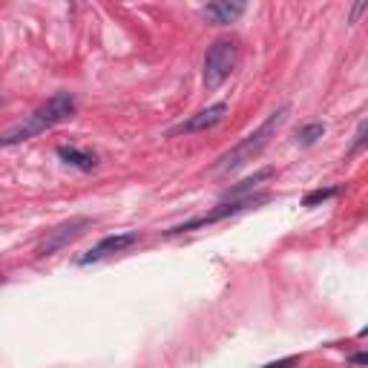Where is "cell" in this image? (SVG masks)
<instances>
[{"mask_svg":"<svg viewBox=\"0 0 368 368\" xmlns=\"http://www.w3.org/2000/svg\"><path fill=\"white\" fill-rule=\"evenodd\" d=\"M362 12H368V0H362V4H357V6H351V12H348V23H357Z\"/></svg>","mask_w":368,"mask_h":368,"instance_id":"5bb4252c","label":"cell"},{"mask_svg":"<svg viewBox=\"0 0 368 368\" xmlns=\"http://www.w3.org/2000/svg\"><path fill=\"white\" fill-rule=\"evenodd\" d=\"M297 362H299V357H285V360L268 362V365H262V368H291V365H297Z\"/></svg>","mask_w":368,"mask_h":368,"instance_id":"9a60e30c","label":"cell"},{"mask_svg":"<svg viewBox=\"0 0 368 368\" xmlns=\"http://www.w3.org/2000/svg\"><path fill=\"white\" fill-rule=\"evenodd\" d=\"M365 144H368V121H365V124H362V127L357 130V135H354V144H351V156H354V153H360V150H362Z\"/></svg>","mask_w":368,"mask_h":368,"instance_id":"4fadbf2b","label":"cell"},{"mask_svg":"<svg viewBox=\"0 0 368 368\" xmlns=\"http://www.w3.org/2000/svg\"><path fill=\"white\" fill-rule=\"evenodd\" d=\"M360 337H368V328H362V331H360Z\"/></svg>","mask_w":368,"mask_h":368,"instance_id":"e0dca14e","label":"cell"},{"mask_svg":"<svg viewBox=\"0 0 368 368\" xmlns=\"http://www.w3.org/2000/svg\"><path fill=\"white\" fill-rule=\"evenodd\" d=\"M337 193H340V188H319V190H311V193L302 199V207H316V205H322V202L334 199Z\"/></svg>","mask_w":368,"mask_h":368,"instance_id":"7c38bea8","label":"cell"},{"mask_svg":"<svg viewBox=\"0 0 368 368\" xmlns=\"http://www.w3.org/2000/svg\"><path fill=\"white\" fill-rule=\"evenodd\" d=\"M322 135H326V124H322V121H311V124H305V127L297 130V144L311 147V144L319 142Z\"/></svg>","mask_w":368,"mask_h":368,"instance_id":"8fae6325","label":"cell"},{"mask_svg":"<svg viewBox=\"0 0 368 368\" xmlns=\"http://www.w3.org/2000/svg\"><path fill=\"white\" fill-rule=\"evenodd\" d=\"M348 362H351V365H368V351H354V354L348 357Z\"/></svg>","mask_w":368,"mask_h":368,"instance_id":"2e32d148","label":"cell"},{"mask_svg":"<svg viewBox=\"0 0 368 368\" xmlns=\"http://www.w3.org/2000/svg\"><path fill=\"white\" fill-rule=\"evenodd\" d=\"M288 115H291V104H282L280 110H273L248 138H242V142H239L234 150H227V153L219 159L216 170H219V173H236V170H242L248 161H253V159L270 144V138L285 127Z\"/></svg>","mask_w":368,"mask_h":368,"instance_id":"7a4b0ae2","label":"cell"},{"mask_svg":"<svg viewBox=\"0 0 368 368\" xmlns=\"http://www.w3.org/2000/svg\"><path fill=\"white\" fill-rule=\"evenodd\" d=\"M75 110H78L75 96H72V92H67V89H61V92H55V96L46 101V104H40L23 124L9 127L4 135H0V144H4V147H15V144H21V142H29V138L40 135L43 130L69 121V118L75 115Z\"/></svg>","mask_w":368,"mask_h":368,"instance_id":"6da1fadb","label":"cell"},{"mask_svg":"<svg viewBox=\"0 0 368 368\" xmlns=\"http://www.w3.org/2000/svg\"><path fill=\"white\" fill-rule=\"evenodd\" d=\"M92 224H96V219H89V216H72V219H67L64 224H58L55 230H50V236H46L40 242V248H38V256H55L58 251H64L75 239H81Z\"/></svg>","mask_w":368,"mask_h":368,"instance_id":"5b68a950","label":"cell"},{"mask_svg":"<svg viewBox=\"0 0 368 368\" xmlns=\"http://www.w3.org/2000/svg\"><path fill=\"white\" fill-rule=\"evenodd\" d=\"M239 64V43L234 38H216L205 52V86L219 89Z\"/></svg>","mask_w":368,"mask_h":368,"instance_id":"3957f363","label":"cell"},{"mask_svg":"<svg viewBox=\"0 0 368 368\" xmlns=\"http://www.w3.org/2000/svg\"><path fill=\"white\" fill-rule=\"evenodd\" d=\"M268 199H270L268 193H256V196H245V199H227V202L216 205L213 210H205V213H199V216H193V219H188V222L173 224L170 230H164V234H167V236L190 234V230H199V227L224 222V219H230V216H239V213H245V210H251V207H259V205H265Z\"/></svg>","mask_w":368,"mask_h":368,"instance_id":"277c9868","label":"cell"},{"mask_svg":"<svg viewBox=\"0 0 368 368\" xmlns=\"http://www.w3.org/2000/svg\"><path fill=\"white\" fill-rule=\"evenodd\" d=\"M245 4H230V0H219V4H207L205 9H202V15L210 21V23H216V26H227V23H234L236 18H242L245 15Z\"/></svg>","mask_w":368,"mask_h":368,"instance_id":"9c48e42d","label":"cell"},{"mask_svg":"<svg viewBox=\"0 0 368 368\" xmlns=\"http://www.w3.org/2000/svg\"><path fill=\"white\" fill-rule=\"evenodd\" d=\"M58 159L81 173H92L98 167V156L92 153V150H84V147H75V144H61L58 147Z\"/></svg>","mask_w":368,"mask_h":368,"instance_id":"ba28073f","label":"cell"},{"mask_svg":"<svg viewBox=\"0 0 368 368\" xmlns=\"http://www.w3.org/2000/svg\"><path fill=\"white\" fill-rule=\"evenodd\" d=\"M224 115H227V104H224V101H216V104H210V107L199 110L196 115H190L188 121L176 124V127L170 130V135H193V132H205V130H210V127L222 124V121H224Z\"/></svg>","mask_w":368,"mask_h":368,"instance_id":"52a82bcc","label":"cell"},{"mask_svg":"<svg viewBox=\"0 0 368 368\" xmlns=\"http://www.w3.org/2000/svg\"><path fill=\"white\" fill-rule=\"evenodd\" d=\"M138 242H142V234H138V230L110 234V236H104L98 245H92V251H86V253L78 259V265L101 262V259H107V256H113V253H121V251H127V248H132V245H138Z\"/></svg>","mask_w":368,"mask_h":368,"instance_id":"8992f818","label":"cell"},{"mask_svg":"<svg viewBox=\"0 0 368 368\" xmlns=\"http://www.w3.org/2000/svg\"><path fill=\"white\" fill-rule=\"evenodd\" d=\"M273 176V167H265V170H259V173H253L251 178H245V181H239V184H234V188L227 190V199H245V193L248 190H253L256 184H262V181H268Z\"/></svg>","mask_w":368,"mask_h":368,"instance_id":"30bf717a","label":"cell"}]
</instances>
